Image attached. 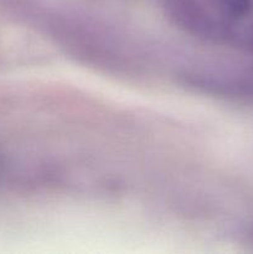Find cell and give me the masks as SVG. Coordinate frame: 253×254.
I'll use <instances>...</instances> for the list:
<instances>
[]
</instances>
